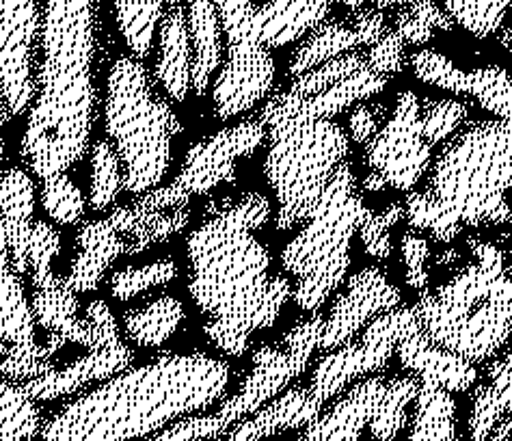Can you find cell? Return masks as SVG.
I'll use <instances>...</instances> for the list:
<instances>
[{"instance_id": "6da1fadb", "label": "cell", "mask_w": 512, "mask_h": 441, "mask_svg": "<svg viewBox=\"0 0 512 441\" xmlns=\"http://www.w3.org/2000/svg\"><path fill=\"white\" fill-rule=\"evenodd\" d=\"M271 215V199L258 191L212 199L186 238L188 294L206 318L208 342L225 355H245L253 333L271 329L292 299L290 279L271 273L258 236Z\"/></svg>"}, {"instance_id": "7a4b0ae2", "label": "cell", "mask_w": 512, "mask_h": 441, "mask_svg": "<svg viewBox=\"0 0 512 441\" xmlns=\"http://www.w3.org/2000/svg\"><path fill=\"white\" fill-rule=\"evenodd\" d=\"M98 0H44L35 98L20 152L39 180L67 173L87 156L98 119Z\"/></svg>"}, {"instance_id": "3957f363", "label": "cell", "mask_w": 512, "mask_h": 441, "mask_svg": "<svg viewBox=\"0 0 512 441\" xmlns=\"http://www.w3.org/2000/svg\"><path fill=\"white\" fill-rule=\"evenodd\" d=\"M232 370L206 353H167L93 387L42 426L44 441H134L206 411L227 394Z\"/></svg>"}, {"instance_id": "277c9868", "label": "cell", "mask_w": 512, "mask_h": 441, "mask_svg": "<svg viewBox=\"0 0 512 441\" xmlns=\"http://www.w3.org/2000/svg\"><path fill=\"white\" fill-rule=\"evenodd\" d=\"M430 167L424 191L461 230L512 223V122L482 119L458 130Z\"/></svg>"}, {"instance_id": "5b68a950", "label": "cell", "mask_w": 512, "mask_h": 441, "mask_svg": "<svg viewBox=\"0 0 512 441\" xmlns=\"http://www.w3.org/2000/svg\"><path fill=\"white\" fill-rule=\"evenodd\" d=\"M102 113L106 141L124 169V191L134 197L150 193L167 176L182 124L141 59L124 55L111 65Z\"/></svg>"}, {"instance_id": "8992f818", "label": "cell", "mask_w": 512, "mask_h": 441, "mask_svg": "<svg viewBox=\"0 0 512 441\" xmlns=\"http://www.w3.org/2000/svg\"><path fill=\"white\" fill-rule=\"evenodd\" d=\"M370 208L357 189L353 167L344 163L322 193L312 215L281 251V269L296 277L292 301L314 314L340 290L350 269V245Z\"/></svg>"}, {"instance_id": "52a82bcc", "label": "cell", "mask_w": 512, "mask_h": 441, "mask_svg": "<svg viewBox=\"0 0 512 441\" xmlns=\"http://www.w3.org/2000/svg\"><path fill=\"white\" fill-rule=\"evenodd\" d=\"M264 176L277 199L279 232L301 227L350 150L348 132L333 119L286 117L266 126Z\"/></svg>"}, {"instance_id": "ba28073f", "label": "cell", "mask_w": 512, "mask_h": 441, "mask_svg": "<svg viewBox=\"0 0 512 441\" xmlns=\"http://www.w3.org/2000/svg\"><path fill=\"white\" fill-rule=\"evenodd\" d=\"M214 7L227 39V61L212 83V109L229 122L268 98L277 65L260 39L253 0H214Z\"/></svg>"}, {"instance_id": "9c48e42d", "label": "cell", "mask_w": 512, "mask_h": 441, "mask_svg": "<svg viewBox=\"0 0 512 441\" xmlns=\"http://www.w3.org/2000/svg\"><path fill=\"white\" fill-rule=\"evenodd\" d=\"M322 327H325V318L314 314L296 323L281 344H264L251 355V370L245 381L240 383L234 396L223 400L217 411V418L227 433L232 426L247 420L281 392H286V387L301 377L318 351Z\"/></svg>"}, {"instance_id": "30bf717a", "label": "cell", "mask_w": 512, "mask_h": 441, "mask_svg": "<svg viewBox=\"0 0 512 441\" xmlns=\"http://www.w3.org/2000/svg\"><path fill=\"white\" fill-rule=\"evenodd\" d=\"M420 329V318L413 307L400 305L392 312L376 316L359 333V342L353 340L320 357L307 385L309 392L320 405H327L353 383L370 377L372 372H381L396 355L398 344Z\"/></svg>"}, {"instance_id": "8fae6325", "label": "cell", "mask_w": 512, "mask_h": 441, "mask_svg": "<svg viewBox=\"0 0 512 441\" xmlns=\"http://www.w3.org/2000/svg\"><path fill=\"white\" fill-rule=\"evenodd\" d=\"M366 165L396 191H413L433 165V147L424 139L420 98L400 91L394 113L366 143Z\"/></svg>"}, {"instance_id": "7c38bea8", "label": "cell", "mask_w": 512, "mask_h": 441, "mask_svg": "<svg viewBox=\"0 0 512 441\" xmlns=\"http://www.w3.org/2000/svg\"><path fill=\"white\" fill-rule=\"evenodd\" d=\"M266 141V128L260 119H245L236 126L212 132L195 141L184 156L178 176L171 182L188 202L217 191L221 184L234 182L238 163L258 152Z\"/></svg>"}, {"instance_id": "4fadbf2b", "label": "cell", "mask_w": 512, "mask_h": 441, "mask_svg": "<svg viewBox=\"0 0 512 441\" xmlns=\"http://www.w3.org/2000/svg\"><path fill=\"white\" fill-rule=\"evenodd\" d=\"M39 29V0H0V87L9 117L29 111L35 98Z\"/></svg>"}, {"instance_id": "5bb4252c", "label": "cell", "mask_w": 512, "mask_h": 441, "mask_svg": "<svg viewBox=\"0 0 512 441\" xmlns=\"http://www.w3.org/2000/svg\"><path fill=\"white\" fill-rule=\"evenodd\" d=\"M402 303V292L389 282L379 266H366L348 277L346 288L333 301L322 327L320 351H333L353 342L376 316L392 312Z\"/></svg>"}, {"instance_id": "9a60e30c", "label": "cell", "mask_w": 512, "mask_h": 441, "mask_svg": "<svg viewBox=\"0 0 512 441\" xmlns=\"http://www.w3.org/2000/svg\"><path fill=\"white\" fill-rule=\"evenodd\" d=\"M411 70L424 85L474 98L495 119L512 122V76L500 65L461 70L435 50H420L411 57Z\"/></svg>"}, {"instance_id": "2e32d148", "label": "cell", "mask_w": 512, "mask_h": 441, "mask_svg": "<svg viewBox=\"0 0 512 441\" xmlns=\"http://www.w3.org/2000/svg\"><path fill=\"white\" fill-rule=\"evenodd\" d=\"M387 80L389 78L374 74L366 65V68L350 74L348 78L340 80L338 85H333L331 89L322 91L312 98H296L284 89L268 98V102L262 106L260 122L266 128L268 124L277 122V119H286V117L309 119V122L333 119L335 115H340L361 102H368L374 96H379V93L385 91Z\"/></svg>"}, {"instance_id": "e0dca14e", "label": "cell", "mask_w": 512, "mask_h": 441, "mask_svg": "<svg viewBox=\"0 0 512 441\" xmlns=\"http://www.w3.org/2000/svg\"><path fill=\"white\" fill-rule=\"evenodd\" d=\"M132 362L134 351L124 340H119L93 346L85 355L74 359L72 364L63 368H52L50 372L42 374V377L22 383V387L35 403H50V400L74 396L83 392L85 387L109 381L115 374L128 370Z\"/></svg>"}, {"instance_id": "ac0fdd59", "label": "cell", "mask_w": 512, "mask_h": 441, "mask_svg": "<svg viewBox=\"0 0 512 441\" xmlns=\"http://www.w3.org/2000/svg\"><path fill=\"white\" fill-rule=\"evenodd\" d=\"M387 377L376 374L353 383L338 400L303 429L296 441H372L366 435L385 394Z\"/></svg>"}, {"instance_id": "d6986e66", "label": "cell", "mask_w": 512, "mask_h": 441, "mask_svg": "<svg viewBox=\"0 0 512 441\" xmlns=\"http://www.w3.org/2000/svg\"><path fill=\"white\" fill-rule=\"evenodd\" d=\"M396 355L402 368L411 370L417 381L441 387L450 394L467 392L480 379L476 364L435 344L422 329L415 331L407 340H402Z\"/></svg>"}, {"instance_id": "ffe728a7", "label": "cell", "mask_w": 512, "mask_h": 441, "mask_svg": "<svg viewBox=\"0 0 512 441\" xmlns=\"http://www.w3.org/2000/svg\"><path fill=\"white\" fill-rule=\"evenodd\" d=\"M126 256V240L109 217L80 223L76 234V253L70 264V273L63 277L65 286L74 294H87L98 290L106 271Z\"/></svg>"}, {"instance_id": "44dd1931", "label": "cell", "mask_w": 512, "mask_h": 441, "mask_svg": "<svg viewBox=\"0 0 512 441\" xmlns=\"http://www.w3.org/2000/svg\"><path fill=\"white\" fill-rule=\"evenodd\" d=\"M191 61L186 7L180 0H169L158 24V57L154 68L156 83L163 87L167 100L184 102L193 91Z\"/></svg>"}, {"instance_id": "7402d4cb", "label": "cell", "mask_w": 512, "mask_h": 441, "mask_svg": "<svg viewBox=\"0 0 512 441\" xmlns=\"http://www.w3.org/2000/svg\"><path fill=\"white\" fill-rule=\"evenodd\" d=\"M35 182L31 171L9 167L0 173V221L7 236L9 256L16 273H29V243L35 221Z\"/></svg>"}, {"instance_id": "603a6c76", "label": "cell", "mask_w": 512, "mask_h": 441, "mask_svg": "<svg viewBox=\"0 0 512 441\" xmlns=\"http://www.w3.org/2000/svg\"><path fill=\"white\" fill-rule=\"evenodd\" d=\"M322 407L325 405L318 403L309 387L294 385L247 420L232 426L227 433V441H264L286 431L307 429L320 416Z\"/></svg>"}, {"instance_id": "cb8c5ba5", "label": "cell", "mask_w": 512, "mask_h": 441, "mask_svg": "<svg viewBox=\"0 0 512 441\" xmlns=\"http://www.w3.org/2000/svg\"><path fill=\"white\" fill-rule=\"evenodd\" d=\"M188 37H191V83L197 96L212 85V76L223 65V29L212 0H188L186 3Z\"/></svg>"}, {"instance_id": "d4e9b609", "label": "cell", "mask_w": 512, "mask_h": 441, "mask_svg": "<svg viewBox=\"0 0 512 441\" xmlns=\"http://www.w3.org/2000/svg\"><path fill=\"white\" fill-rule=\"evenodd\" d=\"M335 0H268L255 11L264 48H281L312 33L329 16Z\"/></svg>"}, {"instance_id": "484cf974", "label": "cell", "mask_w": 512, "mask_h": 441, "mask_svg": "<svg viewBox=\"0 0 512 441\" xmlns=\"http://www.w3.org/2000/svg\"><path fill=\"white\" fill-rule=\"evenodd\" d=\"M31 310L35 323L44 327L48 336H59L65 342L85 346L87 351L93 346L91 327L78 314V294L67 288L61 277H55L52 282L33 288Z\"/></svg>"}, {"instance_id": "4316f807", "label": "cell", "mask_w": 512, "mask_h": 441, "mask_svg": "<svg viewBox=\"0 0 512 441\" xmlns=\"http://www.w3.org/2000/svg\"><path fill=\"white\" fill-rule=\"evenodd\" d=\"M35 316L31 299L26 297L22 279L13 269L7 236L0 221V338L9 349H29L35 346Z\"/></svg>"}, {"instance_id": "83f0119b", "label": "cell", "mask_w": 512, "mask_h": 441, "mask_svg": "<svg viewBox=\"0 0 512 441\" xmlns=\"http://www.w3.org/2000/svg\"><path fill=\"white\" fill-rule=\"evenodd\" d=\"M115 230L126 240V256H137L154 245L167 243L169 238L186 230L191 223V210H165V212H145L130 206H117L109 215Z\"/></svg>"}, {"instance_id": "f1b7e54d", "label": "cell", "mask_w": 512, "mask_h": 441, "mask_svg": "<svg viewBox=\"0 0 512 441\" xmlns=\"http://www.w3.org/2000/svg\"><path fill=\"white\" fill-rule=\"evenodd\" d=\"M512 411V351L489 366L487 381L471 398L467 420L469 441H487L495 424Z\"/></svg>"}, {"instance_id": "f546056e", "label": "cell", "mask_w": 512, "mask_h": 441, "mask_svg": "<svg viewBox=\"0 0 512 441\" xmlns=\"http://www.w3.org/2000/svg\"><path fill=\"white\" fill-rule=\"evenodd\" d=\"M184 318V303L163 294V297L128 310L121 318V327H124V336L132 344L141 346V349H158L178 333Z\"/></svg>"}, {"instance_id": "4dcf8cb0", "label": "cell", "mask_w": 512, "mask_h": 441, "mask_svg": "<svg viewBox=\"0 0 512 441\" xmlns=\"http://www.w3.org/2000/svg\"><path fill=\"white\" fill-rule=\"evenodd\" d=\"M361 42L350 20H329L320 22L316 29L307 35L305 42L296 48L290 61L288 74L292 78L316 70L318 65L338 59L348 52H355Z\"/></svg>"}, {"instance_id": "1f68e13d", "label": "cell", "mask_w": 512, "mask_h": 441, "mask_svg": "<svg viewBox=\"0 0 512 441\" xmlns=\"http://www.w3.org/2000/svg\"><path fill=\"white\" fill-rule=\"evenodd\" d=\"M409 441H458L454 396L441 387L420 383Z\"/></svg>"}, {"instance_id": "d6a6232c", "label": "cell", "mask_w": 512, "mask_h": 441, "mask_svg": "<svg viewBox=\"0 0 512 441\" xmlns=\"http://www.w3.org/2000/svg\"><path fill=\"white\" fill-rule=\"evenodd\" d=\"M169 0H113L117 29L132 57L145 61L154 48V35Z\"/></svg>"}, {"instance_id": "836d02e7", "label": "cell", "mask_w": 512, "mask_h": 441, "mask_svg": "<svg viewBox=\"0 0 512 441\" xmlns=\"http://www.w3.org/2000/svg\"><path fill=\"white\" fill-rule=\"evenodd\" d=\"M417 392H420V381L413 374H398V377L387 379L385 394L368 429L372 441L398 439V435L407 429L409 409L415 405Z\"/></svg>"}, {"instance_id": "e575fe53", "label": "cell", "mask_w": 512, "mask_h": 441, "mask_svg": "<svg viewBox=\"0 0 512 441\" xmlns=\"http://www.w3.org/2000/svg\"><path fill=\"white\" fill-rule=\"evenodd\" d=\"M42 411L35 400L0 374V441H33L42 433Z\"/></svg>"}, {"instance_id": "d590c367", "label": "cell", "mask_w": 512, "mask_h": 441, "mask_svg": "<svg viewBox=\"0 0 512 441\" xmlns=\"http://www.w3.org/2000/svg\"><path fill=\"white\" fill-rule=\"evenodd\" d=\"M124 191V169L115 147L100 139L89 147V197L93 212H109Z\"/></svg>"}, {"instance_id": "8d00e7d4", "label": "cell", "mask_w": 512, "mask_h": 441, "mask_svg": "<svg viewBox=\"0 0 512 441\" xmlns=\"http://www.w3.org/2000/svg\"><path fill=\"white\" fill-rule=\"evenodd\" d=\"M178 273V264L171 258H160L141 266H126V269L115 271L109 279L111 297L119 303H128L145 292L165 288L178 279Z\"/></svg>"}, {"instance_id": "74e56055", "label": "cell", "mask_w": 512, "mask_h": 441, "mask_svg": "<svg viewBox=\"0 0 512 441\" xmlns=\"http://www.w3.org/2000/svg\"><path fill=\"white\" fill-rule=\"evenodd\" d=\"M454 20L435 0H413L396 18V31L404 44L422 46L435 37L437 31H452Z\"/></svg>"}, {"instance_id": "f35d334b", "label": "cell", "mask_w": 512, "mask_h": 441, "mask_svg": "<svg viewBox=\"0 0 512 441\" xmlns=\"http://www.w3.org/2000/svg\"><path fill=\"white\" fill-rule=\"evenodd\" d=\"M39 199H42V206L52 223L72 227L80 225L85 219L87 197L67 173L42 180Z\"/></svg>"}, {"instance_id": "ab89813d", "label": "cell", "mask_w": 512, "mask_h": 441, "mask_svg": "<svg viewBox=\"0 0 512 441\" xmlns=\"http://www.w3.org/2000/svg\"><path fill=\"white\" fill-rule=\"evenodd\" d=\"M512 0H443V9L454 24L480 39L491 37L502 29Z\"/></svg>"}, {"instance_id": "60d3db41", "label": "cell", "mask_w": 512, "mask_h": 441, "mask_svg": "<svg viewBox=\"0 0 512 441\" xmlns=\"http://www.w3.org/2000/svg\"><path fill=\"white\" fill-rule=\"evenodd\" d=\"M469 117V106L458 98H424L420 100V119L426 143L433 147L452 139L465 119Z\"/></svg>"}, {"instance_id": "b9f144b4", "label": "cell", "mask_w": 512, "mask_h": 441, "mask_svg": "<svg viewBox=\"0 0 512 441\" xmlns=\"http://www.w3.org/2000/svg\"><path fill=\"white\" fill-rule=\"evenodd\" d=\"M361 68H366V57L359 55V52H348V55L318 65L312 72L292 78V85L286 91L296 98H312L338 85L340 80L359 72Z\"/></svg>"}, {"instance_id": "7bdbcfd3", "label": "cell", "mask_w": 512, "mask_h": 441, "mask_svg": "<svg viewBox=\"0 0 512 441\" xmlns=\"http://www.w3.org/2000/svg\"><path fill=\"white\" fill-rule=\"evenodd\" d=\"M59 251L61 234L57 232V227L42 219L33 221L29 243V275L33 288L44 286L57 277L52 271V264H55Z\"/></svg>"}, {"instance_id": "ee69618b", "label": "cell", "mask_w": 512, "mask_h": 441, "mask_svg": "<svg viewBox=\"0 0 512 441\" xmlns=\"http://www.w3.org/2000/svg\"><path fill=\"white\" fill-rule=\"evenodd\" d=\"M404 219V204L392 202L385 206L381 212H368L359 227V238L366 249L368 256L374 260H387L392 256L394 243H392V230Z\"/></svg>"}, {"instance_id": "f6af8a7d", "label": "cell", "mask_w": 512, "mask_h": 441, "mask_svg": "<svg viewBox=\"0 0 512 441\" xmlns=\"http://www.w3.org/2000/svg\"><path fill=\"white\" fill-rule=\"evenodd\" d=\"M400 253L404 264V279L407 286H411L417 292H426L430 282V245L428 238L422 236V232L409 230L402 234L400 240Z\"/></svg>"}, {"instance_id": "bcb514c9", "label": "cell", "mask_w": 512, "mask_h": 441, "mask_svg": "<svg viewBox=\"0 0 512 441\" xmlns=\"http://www.w3.org/2000/svg\"><path fill=\"white\" fill-rule=\"evenodd\" d=\"M223 435H227V429L217 418V413H212V416L195 413V416H186L169 424L167 429L152 435L150 441H210Z\"/></svg>"}, {"instance_id": "7dc6e473", "label": "cell", "mask_w": 512, "mask_h": 441, "mask_svg": "<svg viewBox=\"0 0 512 441\" xmlns=\"http://www.w3.org/2000/svg\"><path fill=\"white\" fill-rule=\"evenodd\" d=\"M366 65L374 74L385 78L400 74L407 65V57H404V42L398 33L387 31L379 42L372 44L366 55Z\"/></svg>"}, {"instance_id": "c3c4849f", "label": "cell", "mask_w": 512, "mask_h": 441, "mask_svg": "<svg viewBox=\"0 0 512 441\" xmlns=\"http://www.w3.org/2000/svg\"><path fill=\"white\" fill-rule=\"evenodd\" d=\"M387 122V106L383 102H361L353 106L348 117V139L366 145Z\"/></svg>"}, {"instance_id": "681fc988", "label": "cell", "mask_w": 512, "mask_h": 441, "mask_svg": "<svg viewBox=\"0 0 512 441\" xmlns=\"http://www.w3.org/2000/svg\"><path fill=\"white\" fill-rule=\"evenodd\" d=\"M350 22H353V29L359 37L361 46H372L387 33L385 16L381 9H357Z\"/></svg>"}, {"instance_id": "f907efd6", "label": "cell", "mask_w": 512, "mask_h": 441, "mask_svg": "<svg viewBox=\"0 0 512 441\" xmlns=\"http://www.w3.org/2000/svg\"><path fill=\"white\" fill-rule=\"evenodd\" d=\"M489 301L495 303V305H500L512 320V264L510 266L506 264V271L500 277H497V282L491 288Z\"/></svg>"}, {"instance_id": "816d5d0a", "label": "cell", "mask_w": 512, "mask_h": 441, "mask_svg": "<svg viewBox=\"0 0 512 441\" xmlns=\"http://www.w3.org/2000/svg\"><path fill=\"white\" fill-rule=\"evenodd\" d=\"M487 441H512V411L495 424Z\"/></svg>"}, {"instance_id": "f5cc1de1", "label": "cell", "mask_w": 512, "mask_h": 441, "mask_svg": "<svg viewBox=\"0 0 512 441\" xmlns=\"http://www.w3.org/2000/svg\"><path fill=\"white\" fill-rule=\"evenodd\" d=\"M461 251H456V249H446V251H441L439 256L435 258V264L437 266H441V269H452V266H456L458 262H461Z\"/></svg>"}, {"instance_id": "db71d44e", "label": "cell", "mask_w": 512, "mask_h": 441, "mask_svg": "<svg viewBox=\"0 0 512 441\" xmlns=\"http://www.w3.org/2000/svg\"><path fill=\"white\" fill-rule=\"evenodd\" d=\"M7 117H9V109H7V102H5V93H3V87H0V158H3V152H5L3 128H5Z\"/></svg>"}, {"instance_id": "11a10c76", "label": "cell", "mask_w": 512, "mask_h": 441, "mask_svg": "<svg viewBox=\"0 0 512 441\" xmlns=\"http://www.w3.org/2000/svg\"><path fill=\"white\" fill-rule=\"evenodd\" d=\"M363 186H366L368 191H372V193H381V191H385V189H389L387 186V182L379 176V173H370V176L366 178V182H363Z\"/></svg>"}, {"instance_id": "9f6ffc18", "label": "cell", "mask_w": 512, "mask_h": 441, "mask_svg": "<svg viewBox=\"0 0 512 441\" xmlns=\"http://www.w3.org/2000/svg\"><path fill=\"white\" fill-rule=\"evenodd\" d=\"M376 9H387V7H396V5H407L411 0H372Z\"/></svg>"}, {"instance_id": "6f0895ef", "label": "cell", "mask_w": 512, "mask_h": 441, "mask_svg": "<svg viewBox=\"0 0 512 441\" xmlns=\"http://www.w3.org/2000/svg\"><path fill=\"white\" fill-rule=\"evenodd\" d=\"M338 3L350 7V9H361V5L366 3V0H338Z\"/></svg>"}, {"instance_id": "680465c9", "label": "cell", "mask_w": 512, "mask_h": 441, "mask_svg": "<svg viewBox=\"0 0 512 441\" xmlns=\"http://www.w3.org/2000/svg\"><path fill=\"white\" fill-rule=\"evenodd\" d=\"M502 44L506 46V48H512V20H510V26L506 29V33H504V39H502Z\"/></svg>"}, {"instance_id": "91938a15", "label": "cell", "mask_w": 512, "mask_h": 441, "mask_svg": "<svg viewBox=\"0 0 512 441\" xmlns=\"http://www.w3.org/2000/svg\"><path fill=\"white\" fill-rule=\"evenodd\" d=\"M7 353H9V344L3 338H0V359H5Z\"/></svg>"}, {"instance_id": "94428289", "label": "cell", "mask_w": 512, "mask_h": 441, "mask_svg": "<svg viewBox=\"0 0 512 441\" xmlns=\"http://www.w3.org/2000/svg\"><path fill=\"white\" fill-rule=\"evenodd\" d=\"M396 441H402V439H396Z\"/></svg>"}]
</instances>
